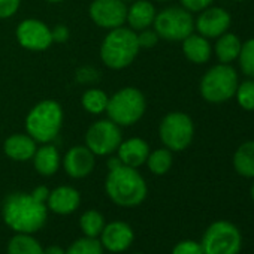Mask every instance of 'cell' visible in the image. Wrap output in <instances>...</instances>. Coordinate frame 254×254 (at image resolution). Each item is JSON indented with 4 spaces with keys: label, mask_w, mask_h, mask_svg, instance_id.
Masks as SVG:
<instances>
[{
    "label": "cell",
    "mask_w": 254,
    "mask_h": 254,
    "mask_svg": "<svg viewBox=\"0 0 254 254\" xmlns=\"http://www.w3.org/2000/svg\"><path fill=\"white\" fill-rule=\"evenodd\" d=\"M2 217L8 227L17 233H35L48 218L47 203L33 197L32 193H11L2 206Z\"/></svg>",
    "instance_id": "obj_1"
},
{
    "label": "cell",
    "mask_w": 254,
    "mask_h": 254,
    "mask_svg": "<svg viewBox=\"0 0 254 254\" xmlns=\"http://www.w3.org/2000/svg\"><path fill=\"white\" fill-rule=\"evenodd\" d=\"M105 191L115 205L133 208L145 200L148 189L145 180L136 168L120 165L109 169L105 180Z\"/></svg>",
    "instance_id": "obj_2"
},
{
    "label": "cell",
    "mask_w": 254,
    "mask_h": 254,
    "mask_svg": "<svg viewBox=\"0 0 254 254\" xmlns=\"http://www.w3.org/2000/svg\"><path fill=\"white\" fill-rule=\"evenodd\" d=\"M139 50L135 30L117 27L105 36L100 47V57L111 69H124L136 59Z\"/></svg>",
    "instance_id": "obj_3"
},
{
    "label": "cell",
    "mask_w": 254,
    "mask_h": 254,
    "mask_svg": "<svg viewBox=\"0 0 254 254\" xmlns=\"http://www.w3.org/2000/svg\"><path fill=\"white\" fill-rule=\"evenodd\" d=\"M62 124V106L56 100H42L27 114L26 130L36 142L50 144L54 138H57Z\"/></svg>",
    "instance_id": "obj_4"
},
{
    "label": "cell",
    "mask_w": 254,
    "mask_h": 254,
    "mask_svg": "<svg viewBox=\"0 0 254 254\" xmlns=\"http://www.w3.org/2000/svg\"><path fill=\"white\" fill-rule=\"evenodd\" d=\"M147 102L144 94L133 87H126L117 91L108 100L106 112L109 120L118 126H132L145 114Z\"/></svg>",
    "instance_id": "obj_5"
},
{
    "label": "cell",
    "mask_w": 254,
    "mask_h": 254,
    "mask_svg": "<svg viewBox=\"0 0 254 254\" xmlns=\"http://www.w3.org/2000/svg\"><path fill=\"white\" fill-rule=\"evenodd\" d=\"M238 88V75L229 64L220 63L211 67L200 81V94L206 102L223 103L230 100Z\"/></svg>",
    "instance_id": "obj_6"
},
{
    "label": "cell",
    "mask_w": 254,
    "mask_h": 254,
    "mask_svg": "<svg viewBox=\"0 0 254 254\" xmlns=\"http://www.w3.org/2000/svg\"><path fill=\"white\" fill-rule=\"evenodd\" d=\"M203 254H238L242 245L239 229L226 220L212 223L202 238Z\"/></svg>",
    "instance_id": "obj_7"
},
{
    "label": "cell",
    "mask_w": 254,
    "mask_h": 254,
    "mask_svg": "<svg viewBox=\"0 0 254 254\" xmlns=\"http://www.w3.org/2000/svg\"><path fill=\"white\" fill-rule=\"evenodd\" d=\"M159 133L163 145L171 151L186 150L194 135V126L191 118L184 112H171L168 114L159 127Z\"/></svg>",
    "instance_id": "obj_8"
},
{
    "label": "cell",
    "mask_w": 254,
    "mask_h": 254,
    "mask_svg": "<svg viewBox=\"0 0 254 254\" xmlns=\"http://www.w3.org/2000/svg\"><path fill=\"white\" fill-rule=\"evenodd\" d=\"M153 24L159 38L172 42L184 41L194 30V21L190 11L177 6L166 8L162 12L156 14Z\"/></svg>",
    "instance_id": "obj_9"
},
{
    "label": "cell",
    "mask_w": 254,
    "mask_h": 254,
    "mask_svg": "<svg viewBox=\"0 0 254 254\" xmlns=\"http://www.w3.org/2000/svg\"><path fill=\"white\" fill-rule=\"evenodd\" d=\"M123 142L120 126L112 120L94 123L85 133V147L94 156H109Z\"/></svg>",
    "instance_id": "obj_10"
},
{
    "label": "cell",
    "mask_w": 254,
    "mask_h": 254,
    "mask_svg": "<svg viewBox=\"0 0 254 254\" xmlns=\"http://www.w3.org/2000/svg\"><path fill=\"white\" fill-rule=\"evenodd\" d=\"M91 20L102 29H117L126 23L127 6L123 0H94L90 5Z\"/></svg>",
    "instance_id": "obj_11"
},
{
    "label": "cell",
    "mask_w": 254,
    "mask_h": 254,
    "mask_svg": "<svg viewBox=\"0 0 254 254\" xmlns=\"http://www.w3.org/2000/svg\"><path fill=\"white\" fill-rule=\"evenodd\" d=\"M17 39L21 47L30 51H44L51 44V30L39 20H24L17 27Z\"/></svg>",
    "instance_id": "obj_12"
},
{
    "label": "cell",
    "mask_w": 254,
    "mask_h": 254,
    "mask_svg": "<svg viewBox=\"0 0 254 254\" xmlns=\"http://www.w3.org/2000/svg\"><path fill=\"white\" fill-rule=\"evenodd\" d=\"M133 229L126 221H111L105 224L99 241L103 250H108L111 253H123L129 250V247L133 244Z\"/></svg>",
    "instance_id": "obj_13"
},
{
    "label": "cell",
    "mask_w": 254,
    "mask_h": 254,
    "mask_svg": "<svg viewBox=\"0 0 254 254\" xmlns=\"http://www.w3.org/2000/svg\"><path fill=\"white\" fill-rule=\"evenodd\" d=\"M232 18L230 14L223 8H206L200 11V15L197 17L194 27L197 29L199 35L203 38H218L223 33H226L230 27Z\"/></svg>",
    "instance_id": "obj_14"
},
{
    "label": "cell",
    "mask_w": 254,
    "mask_h": 254,
    "mask_svg": "<svg viewBox=\"0 0 254 254\" xmlns=\"http://www.w3.org/2000/svg\"><path fill=\"white\" fill-rule=\"evenodd\" d=\"M94 163H96L94 154L87 147H82V145L70 148L66 153L64 160H63L66 174L75 180L88 177L91 171L94 169Z\"/></svg>",
    "instance_id": "obj_15"
},
{
    "label": "cell",
    "mask_w": 254,
    "mask_h": 254,
    "mask_svg": "<svg viewBox=\"0 0 254 254\" xmlns=\"http://www.w3.org/2000/svg\"><path fill=\"white\" fill-rule=\"evenodd\" d=\"M81 203V196L76 189L70 186H60L50 191L47 199V208L59 215H69L78 209Z\"/></svg>",
    "instance_id": "obj_16"
},
{
    "label": "cell",
    "mask_w": 254,
    "mask_h": 254,
    "mask_svg": "<svg viewBox=\"0 0 254 254\" xmlns=\"http://www.w3.org/2000/svg\"><path fill=\"white\" fill-rule=\"evenodd\" d=\"M118 150V159L123 165L130 168H139L142 166L150 154L148 144L141 138H132L120 144Z\"/></svg>",
    "instance_id": "obj_17"
},
{
    "label": "cell",
    "mask_w": 254,
    "mask_h": 254,
    "mask_svg": "<svg viewBox=\"0 0 254 254\" xmlns=\"http://www.w3.org/2000/svg\"><path fill=\"white\" fill-rule=\"evenodd\" d=\"M3 150L9 159L17 162H26L33 159L38 148H36V141L30 135L17 133L5 141Z\"/></svg>",
    "instance_id": "obj_18"
},
{
    "label": "cell",
    "mask_w": 254,
    "mask_h": 254,
    "mask_svg": "<svg viewBox=\"0 0 254 254\" xmlns=\"http://www.w3.org/2000/svg\"><path fill=\"white\" fill-rule=\"evenodd\" d=\"M156 18V8L147 0H138L127 9L126 21L129 23L132 30H145L153 26Z\"/></svg>",
    "instance_id": "obj_19"
},
{
    "label": "cell",
    "mask_w": 254,
    "mask_h": 254,
    "mask_svg": "<svg viewBox=\"0 0 254 254\" xmlns=\"http://www.w3.org/2000/svg\"><path fill=\"white\" fill-rule=\"evenodd\" d=\"M184 56L196 64H203L211 57V44L202 35H190L183 41Z\"/></svg>",
    "instance_id": "obj_20"
},
{
    "label": "cell",
    "mask_w": 254,
    "mask_h": 254,
    "mask_svg": "<svg viewBox=\"0 0 254 254\" xmlns=\"http://www.w3.org/2000/svg\"><path fill=\"white\" fill-rule=\"evenodd\" d=\"M33 163L35 169L44 175V177H51L54 175L59 168H60V154L59 150L54 145H42L41 148L36 150L33 156Z\"/></svg>",
    "instance_id": "obj_21"
},
{
    "label": "cell",
    "mask_w": 254,
    "mask_h": 254,
    "mask_svg": "<svg viewBox=\"0 0 254 254\" xmlns=\"http://www.w3.org/2000/svg\"><path fill=\"white\" fill-rule=\"evenodd\" d=\"M235 171L245 178H254V141H247L233 154Z\"/></svg>",
    "instance_id": "obj_22"
},
{
    "label": "cell",
    "mask_w": 254,
    "mask_h": 254,
    "mask_svg": "<svg viewBox=\"0 0 254 254\" xmlns=\"http://www.w3.org/2000/svg\"><path fill=\"white\" fill-rule=\"evenodd\" d=\"M241 41L236 35L233 33H223L221 36H218L217 39V44H215V54H217V59L224 63V64H229L232 63L233 60L238 59L239 56V51H241Z\"/></svg>",
    "instance_id": "obj_23"
},
{
    "label": "cell",
    "mask_w": 254,
    "mask_h": 254,
    "mask_svg": "<svg viewBox=\"0 0 254 254\" xmlns=\"http://www.w3.org/2000/svg\"><path fill=\"white\" fill-rule=\"evenodd\" d=\"M6 253L8 254H44V247L36 238L32 236V233H17L9 239Z\"/></svg>",
    "instance_id": "obj_24"
},
{
    "label": "cell",
    "mask_w": 254,
    "mask_h": 254,
    "mask_svg": "<svg viewBox=\"0 0 254 254\" xmlns=\"http://www.w3.org/2000/svg\"><path fill=\"white\" fill-rule=\"evenodd\" d=\"M105 218L103 215L96 209H88L79 217V227L84 236L90 238H99L103 227H105Z\"/></svg>",
    "instance_id": "obj_25"
},
{
    "label": "cell",
    "mask_w": 254,
    "mask_h": 254,
    "mask_svg": "<svg viewBox=\"0 0 254 254\" xmlns=\"http://www.w3.org/2000/svg\"><path fill=\"white\" fill-rule=\"evenodd\" d=\"M108 94L99 88H90L82 94L81 103L84 106L85 111H88L90 114H100L103 111H106L108 106Z\"/></svg>",
    "instance_id": "obj_26"
},
{
    "label": "cell",
    "mask_w": 254,
    "mask_h": 254,
    "mask_svg": "<svg viewBox=\"0 0 254 254\" xmlns=\"http://www.w3.org/2000/svg\"><path fill=\"white\" fill-rule=\"evenodd\" d=\"M145 163L148 165V169L154 175H165L172 166V153L168 148L156 150L148 154V159Z\"/></svg>",
    "instance_id": "obj_27"
},
{
    "label": "cell",
    "mask_w": 254,
    "mask_h": 254,
    "mask_svg": "<svg viewBox=\"0 0 254 254\" xmlns=\"http://www.w3.org/2000/svg\"><path fill=\"white\" fill-rule=\"evenodd\" d=\"M66 254H103V247L97 238L82 236L67 247Z\"/></svg>",
    "instance_id": "obj_28"
},
{
    "label": "cell",
    "mask_w": 254,
    "mask_h": 254,
    "mask_svg": "<svg viewBox=\"0 0 254 254\" xmlns=\"http://www.w3.org/2000/svg\"><path fill=\"white\" fill-rule=\"evenodd\" d=\"M238 59L242 73H245L250 78H254V38L248 39L241 45Z\"/></svg>",
    "instance_id": "obj_29"
},
{
    "label": "cell",
    "mask_w": 254,
    "mask_h": 254,
    "mask_svg": "<svg viewBox=\"0 0 254 254\" xmlns=\"http://www.w3.org/2000/svg\"><path fill=\"white\" fill-rule=\"evenodd\" d=\"M235 96H236L238 105L242 109L254 111V79H247L238 84Z\"/></svg>",
    "instance_id": "obj_30"
},
{
    "label": "cell",
    "mask_w": 254,
    "mask_h": 254,
    "mask_svg": "<svg viewBox=\"0 0 254 254\" xmlns=\"http://www.w3.org/2000/svg\"><path fill=\"white\" fill-rule=\"evenodd\" d=\"M172 254H203V250H202V245L199 242L187 239V241L178 242L174 247Z\"/></svg>",
    "instance_id": "obj_31"
},
{
    "label": "cell",
    "mask_w": 254,
    "mask_h": 254,
    "mask_svg": "<svg viewBox=\"0 0 254 254\" xmlns=\"http://www.w3.org/2000/svg\"><path fill=\"white\" fill-rule=\"evenodd\" d=\"M157 42H159V35L156 33V30L153 32V30L145 29V30H142V33H141V35H138V44H139V48H145V50H148V48L156 47V44H157Z\"/></svg>",
    "instance_id": "obj_32"
},
{
    "label": "cell",
    "mask_w": 254,
    "mask_h": 254,
    "mask_svg": "<svg viewBox=\"0 0 254 254\" xmlns=\"http://www.w3.org/2000/svg\"><path fill=\"white\" fill-rule=\"evenodd\" d=\"M21 0H0V18H9L12 17L18 8Z\"/></svg>",
    "instance_id": "obj_33"
},
{
    "label": "cell",
    "mask_w": 254,
    "mask_h": 254,
    "mask_svg": "<svg viewBox=\"0 0 254 254\" xmlns=\"http://www.w3.org/2000/svg\"><path fill=\"white\" fill-rule=\"evenodd\" d=\"M212 2L214 0H181L184 9H187L190 12H200V11L206 9Z\"/></svg>",
    "instance_id": "obj_34"
},
{
    "label": "cell",
    "mask_w": 254,
    "mask_h": 254,
    "mask_svg": "<svg viewBox=\"0 0 254 254\" xmlns=\"http://www.w3.org/2000/svg\"><path fill=\"white\" fill-rule=\"evenodd\" d=\"M69 38V29L63 24H57L53 30H51V39L53 42H66Z\"/></svg>",
    "instance_id": "obj_35"
},
{
    "label": "cell",
    "mask_w": 254,
    "mask_h": 254,
    "mask_svg": "<svg viewBox=\"0 0 254 254\" xmlns=\"http://www.w3.org/2000/svg\"><path fill=\"white\" fill-rule=\"evenodd\" d=\"M32 194H33V197H36L38 200L47 203V199H48V196H50V190H48L45 186H39V187H36V189L32 191Z\"/></svg>",
    "instance_id": "obj_36"
},
{
    "label": "cell",
    "mask_w": 254,
    "mask_h": 254,
    "mask_svg": "<svg viewBox=\"0 0 254 254\" xmlns=\"http://www.w3.org/2000/svg\"><path fill=\"white\" fill-rule=\"evenodd\" d=\"M44 254H66V251L60 245H50L44 248Z\"/></svg>",
    "instance_id": "obj_37"
},
{
    "label": "cell",
    "mask_w": 254,
    "mask_h": 254,
    "mask_svg": "<svg viewBox=\"0 0 254 254\" xmlns=\"http://www.w3.org/2000/svg\"><path fill=\"white\" fill-rule=\"evenodd\" d=\"M251 199L254 200V184H253V187H251Z\"/></svg>",
    "instance_id": "obj_38"
},
{
    "label": "cell",
    "mask_w": 254,
    "mask_h": 254,
    "mask_svg": "<svg viewBox=\"0 0 254 254\" xmlns=\"http://www.w3.org/2000/svg\"><path fill=\"white\" fill-rule=\"evenodd\" d=\"M47 2H53V3H57V2H63V0H47Z\"/></svg>",
    "instance_id": "obj_39"
},
{
    "label": "cell",
    "mask_w": 254,
    "mask_h": 254,
    "mask_svg": "<svg viewBox=\"0 0 254 254\" xmlns=\"http://www.w3.org/2000/svg\"><path fill=\"white\" fill-rule=\"evenodd\" d=\"M235 2H244V0H235Z\"/></svg>",
    "instance_id": "obj_40"
},
{
    "label": "cell",
    "mask_w": 254,
    "mask_h": 254,
    "mask_svg": "<svg viewBox=\"0 0 254 254\" xmlns=\"http://www.w3.org/2000/svg\"><path fill=\"white\" fill-rule=\"evenodd\" d=\"M157 2H166V0H157Z\"/></svg>",
    "instance_id": "obj_41"
},
{
    "label": "cell",
    "mask_w": 254,
    "mask_h": 254,
    "mask_svg": "<svg viewBox=\"0 0 254 254\" xmlns=\"http://www.w3.org/2000/svg\"><path fill=\"white\" fill-rule=\"evenodd\" d=\"M123 2H124V3H126V2H129V0H123Z\"/></svg>",
    "instance_id": "obj_42"
},
{
    "label": "cell",
    "mask_w": 254,
    "mask_h": 254,
    "mask_svg": "<svg viewBox=\"0 0 254 254\" xmlns=\"http://www.w3.org/2000/svg\"><path fill=\"white\" fill-rule=\"evenodd\" d=\"M135 254H144V253H135Z\"/></svg>",
    "instance_id": "obj_43"
}]
</instances>
